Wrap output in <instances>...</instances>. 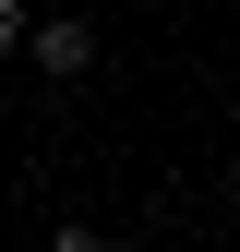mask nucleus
<instances>
[{
    "label": "nucleus",
    "instance_id": "nucleus-2",
    "mask_svg": "<svg viewBox=\"0 0 240 252\" xmlns=\"http://www.w3.org/2000/svg\"><path fill=\"white\" fill-rule=\"evenodd\" d=\"M24 24H36V12H24V0H0V60L24 48Z\"/></svg>",
    "mask_w": 240,
    "mask_h": 252
},
{
    "label": "nucleus",
    "instance_id": "nucleus-1",
    "mask_svg": "<svg viewBox=\"0 0 240 252\" xmlns=\"http://www.w3.org/2000/svg\"><path fill=\"white\" fill-rule=\"evenodd\" d=\"M12 60H36L48 84H84V72H96V24H84V12H48V24H24Z\"/></svg>",
    "mask_w": 240,
    "mask_h": 252
},
{
    "label": "nucleus",
    "instance_id": "nucleus-3",
    "mask_svg": "<svg viewBox=\"0 0 240 252\" xmlns=\"http://www.w3.org/2000/svg\"><path fill=\"white\" fill-rule=\"evenodd\" d=\"M48 252H108V240L96 228H48Z\"/></svg>",
    "mask_w": 240,
    "mask_h": 252
}]
</instances>
